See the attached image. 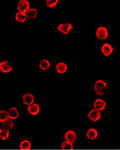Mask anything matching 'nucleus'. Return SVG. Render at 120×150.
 <instances>
[{"label":"nucleus","instance_id":"16","mask_svg":"<svg viewBox=\"0 0 120 150\" xmlns=\"http://www.w3.org/2000/svg\"><path fill=\"white\" fill-rule=\"evenodd\" d=\"M51 63L47 59H42L40 62V69L41 71H47L50 69Z\"/></svg>","mask_w":120,"mask_h":150},{"label":"nucleus","instance_id":"3","mask_svg":"<svg viewBox=\"0 0 120 150\" xmlns=\"http://www.w3.org/2000/svg\"><path fill=\"white\" fill-rule=\"evenodd\" d=\"M73 29V25L71 23H61L57 25V30L63 35H68Z\"/></svg>","mask_w":120,"mask_h":150},{"label":"nucleus","instance_id":"10","mask_svg":"<svg viewBox=\"0 0 120 150\" xmlns=\"http://www.w3.org/2000/svg\"><path fill=\"white\" fill-rule=\"evenodd\" d=\"M13 69V67L10 65V63L6 60L1 61L0 62V71L4 74H7L11 72Z\"/></svg>","mask_w":120,"mask_h":150},{"label":"nucleus","instance_id":"1","mask_svg":"<svg viewBox=\"0 0 120 150\" xmlns=\"http://www.w3.org/2000/svg\"><path fill=\"white\" fill-rule=\"evenodd\" d=\"M107 88H108L107 82L104 80H96L94 84V91L99 96L105 95V93H107Z\"/></svg>","mask_w":120,"mask_h":150},{"label":"nucleus","instance_id":"13","mask_svg":"<svg viewBox=\"0 0 120 150\" xmlns=\"http://www.w3.org/2000/svg\"><path fill=\"white\" fill-rule=\"evenodd\" d=\"M40 106H39V104H37V103H33L32 105L28 106V108H27L28 112H29L30 114H32V115H36V114H38V113L40 112Z\"/></svg>","mask_w":120,"mask_h":150},{"label":"nucleus","instance_id":"4","mask_svg":"<svg viewBox=\"0 0 120 150\" xmlns=\"http://www.w3.org/2000/svg\"><path fill=\"white\" fill-rule=\"evenodd\" d=\"M96 38L99 40H105L109 37V31L104 26H99L96 29Z\"/></svg>","mask_w":120,"mask_h":150},{"label":"nucleus","instance_id":"23","mask_svg":"<svg viewBox=\"0 0 120 150\" xmlns=\"http://www.w3.org/2000/svg\"><path fill=\"white\" fill-rule=\"evenodd\" d=\"M61 149H74V146H73V143L65 141V142L61 144Z\"/></svg>","mask_w":120,"mask_h":150},{"label":"nucleus","instance_id":"20","mask_svg":"<svg viewBox=\"0 0 120 150\" xmlns=\"http://www.w3.org/2000/svg\"><path fill=\"white\" fill-rule=\"evenodd\" d=\"M10 136V132L9 130L7 129H0V139L3 140V141H5V140H8Z\"/></svg>","mask_w":120,"mask_h":150},{"label":"nucleus","instance_id":"2","mask_svg":"<svg viewBox=\"0 0 120 150\" xmlns=\"http://www.w3.org/2000/svg\"><path fill=\"white\" fill-rule=\"evenodd\" d=\"M100 50H101V52L103 53V55L104 57H111V56L113 55V53L115 52V48L111 43L103 44Z\"/></svg>","mask_w":120,"mask_h":150},{"label":"nucleus","instance_id":"8","mask_svg":"<svg viewBox=\"0 0 120 150\" xmlns=\"http://www.w3.org/2000/svg\"><path fill=\"white\" fill-rule=\"evenodd\" d=\"M64 138L67 142H69L71 143H75L76 142V139H77V136H76V134L75 131L73 130H69L65 133L64 134Z\"/></svg>","mask_w":120,"mask_h":150},{"label":"nucleus","instance_id":"17","mask_svg":"<svg viewBox=\"0 0 120 150\" xmlns=\"http://www.w3.org/2000/svg\"><path fill=\"white\" fill-rule=\"evenodd\" d=\"M15 19H16V21H18L19 23H25L26 20V13H22V12L18 11V12L15 14Z\"/></svg>","mask_w":120,"mask_h":150},{"label":"nucleus","instance_id":"19","mask_svg":"<svg viewBox=\"0 0 120 150\" xmlns=\"http://www.w3.org/2000/svg\"><path fill=\"white\" fill-rule=\"evenodd\" d=\"M3 127H4V129L10 130V129L13 128V127H14V123H13L12 120L8 119L7 120H5L4 122H3Z\"/></svg>","mask_w":120,"mask_h":150},{"label":"nucleus","instance_id":"9","mask_svg":"<svg viewBox=\"0 0 120 150\" xmlns=\"http://www.w3.org/2000/svg\"><path fill=\"white\" fill-rule=\"evenodd\" d=\"M34 96L30 93H25L23 96H22V101L25 105L26 106H30L32 105L33 103H34Z\"/></svg>","mask_w":120,"mask_h":150},{"label":"nucleus","instance_id":"18","mask_svg":"<svg viewBox=\"0 0 120 150\" xmlns=\"http://www.w3.org/2000/svg\"><path fill=\"white\" fill-rule=\"evenodd\" d=\"M19 148H20V149L28 150L32 148V144H31V142H30L29 141L25 140V141H23V142H20V144H19Z\"/></svg>","mask_w":120,"mask_h":150},{"label":"nucleus","instance_id":"12","mask_svg":"<svg viewBox=\"0 0 120 150\" xmlns=\"http://www.w3.org/2000/svg\"><path fill=\"white\" fill-rule=\"evenodd\" d=\"M55 68H56V72L58 74H63L68 71V65L65 62H58L55 65Z\"/></svg>","mask_w":120,"mask_h":150},{"label":"nucleus","instance_id":"22","mask_svg":"<svg viewBox=\"0 0 120 150\" xmlns=\"http://www.w3.org/2000/svg\"><path fill=\"white\" fill-rule=\"evenodd\" d=\"M59 3V0H46V6L48 8H54Z\"/></svg>","mask_w":120,"mask_h":150},{"label":"nucleus","instance_id":"21","mask_svg":"<svg viewBox=\"0 0 120 150\" xmlns=\"http://www.w3.org/2000/svg\"><path fill=\"white\" fill-rule=\"evenodd\" d=\"M8 119H9L8 111H6V110H0V122L3 123L5 120H7Z\"/></svg>","mask_w":120,"mask_h":150},{"label":"nucleus","instance_id":"7","mask_svg":"<svg viewBox=\"0 0 120 150\" xmlns=\"http://www.w3.org/2000/svg\"><path fill=\"white\" fill-rule=\"evenodd\" d=\"M88 117L89 119L91 120V121H98L101 120V117H102V114H101V112L100 111H97L96 109H91L89 113H88Z\"/></svg>","mask_w":120,"mask_h":150},{"label":"nucleus","instance_id":"5","mask_svg":"<svg viewBox=\"0 0 120 150\" xmlns=\"http://www.w3.org/2000/svg\"><path fill=\"white\" fill-rule=\"evenodd\" d=\"M106 106H107V103L104 99H96L95 101L93 102L94 109H96L97 111H100V112L104 110Z\"/></svg>","mask_w":120,"mask_h":150},{"label":"nucleus","instance_id":"14","mask_svg":"<svg viewBox=\"0 0 120 150\" xmlns=\"http://www.w3.org/2000/svg\"><path fill=\"white\" fill-rule=\"evenodd\" d=\"M26 18L29 19H35L38 17V11L34 8H30L26 12Z\"/></svg>","mask_w":120,"mask_h":150},{"label":"nucleus","instance_id":"15","mask_svg":"<svg viewBox=\"0 0 120 150\" xmlns=\"http://www.w3.org/2000/svg\"><path fill=\"white\" fill-rule=\"evenodd\" d=\"M8 115H9V119L11 120H17L19 116V112L16 108H10V110L8 111Z\"/></svg>","mask_w":120,"mask_h":150},{"label":"nucleus","instance_id":"11","mask_svg":"<svg viewBox=\"0 0 120 150\" xmlns=\"http://www.w3.org/2000/svg\"><path fill=\"white\" fill-rule=\"evenodd\" d=\"M86 137L89 141H94L98 137V131L95 128H89L86 132Z\"/></svg>","mask_w":120,"mask_h":150},{"label":"nucleus","instance_id":"6","mask_svg":"<svg viewBox=\"0 0 120 150\" xmlns=\"http://www.w3.org/2000/svg\"><path fill=\"white\" fill-rule=\"evenodd\" d=\"M30 9V3L28 0H20L18 3V11L22 13H26Z\"/></svg>","mask_w":120,"mask_h":150}]
</instances>
